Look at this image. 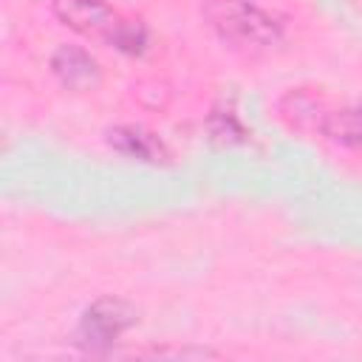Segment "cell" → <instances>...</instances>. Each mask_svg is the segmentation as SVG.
I'll use <instances>...</instances> for the list:
<instances>
[{
    "instance_id": "1",
    "label": "cell",
    "mask_w": 362,
    "mask_h": 362,
    "mask_svg": "<svg viewBox=\"0 0 362 362\" xmlns=\"http://www.w3.org/2000/svg\"><path fill=\"white\" fill-rule=\"evenodd\" d=\"M54 17L90 40H99L122 54L141 57L147 51V25L139 17H127L105 0H51Z\"/></svg>"
},
{
    "instance_id": "2",
    "label": "cell",
    "mask_w": 362,
    "mask_h": 362,
    "mask_svg": "<svg viewBox=\"0 0 362 362\" xmlns=\"http://www.w3.org/2000/svg\"><path fill=\"white\" fill-rule=\"evenodd\" d=\"M204 20L232 48L266 51L283 40V23L252 0H206Z\"/></svg>"
},
{
    "instance_id": "3",
    "label": "cell",
    "mask_w": 362,
    "mask_h": 362,
    "mask_svg": "<svg viewBox=\"0 0 362 362\" xmlns=\"http://www.w3.org/2000/svg\"><path fill=\"white\" fill-rule=\"evenodd\" d=\"M136 322H139V311H136L133 303H127L122 297H113V294H105L82 311L79 325H76V342L85 351L105 354Z\"/></svg>"
},
{
    "instance_id": "4",
    "label": "cell",
    "mask_w": 362,
    "mask_h": 362,
    "mask_svg": "<svg viewBox=\"0 0 362 362\" xmlns=\"http://www.w3.org/2000/svg\"><path fill=\"white\" fill-rule=\"evenodd\" d=\"M51 74L57 76V82L74 93H85V90H96L102 82V71L99 62L90 57V51L79 48V45H59L51 59Z\"/></svg>"
},
{
    "instance_id": "5",
    "label": "cell",
    "mask_w": 362,
    "mask_h": 362,
    "mask_svg": "<svg viewBox=\"0 0 362 362\" xmlns=\"http://www.w3.org/2000/svg\"><path fill=\"white\" fill-rule=\"evenodd\" d=\"M105 139L119 156L147 161V164H167L170 161V150L164 147V141L156 133L144 130L141 124H116L105 133Z\"/></svg>"
},
{
    "instance_id": "6",
    "label": "cell",
    "mask_w": 362,
    "mask_h": 362,
    "mask_svg": "<svg viewBox=\"0 0 362 362\" xmlns=\"http://www.w3.org/2000/svg\"><path fill=\"white\" fill-rule=\"evenodd\" d=\"M320 133L339 147L362 153V102L339 110H325L320 122Z\"/></svg>"
},
{
    "instance_id": "7",
    "label": "cell",
    "mask_w": 362,
    "mask_h": 362,
    "mask_svg": "<svg viewBox=\"0 0 362 362\" xmlns=\"http://www.w3.org/2000/svg\"><path fill=\"white\" fill-rule=\"evenodd\" d=\"M206 130H209V139L218 141V144H240L246 141L252 133L240 124L238 113L232 107H223V105H215L209 119H206Z\"/></svg>"
},
{
    "instance_id": "8",
    "label": "cell",
    "mask_w": 362,
    "mask_h": 362,
    "mask_svg": "<svg viewBox=\"0 0 362 362\" xmlns=\"http://www.w3.org/2000/svg\"><path fill=\"white\" fill-rule=\"evenodd\" d=\"M317 107H320V102H317L314 96H308L305 90H291V93L283 96V102H280V116H283L291 127H297V130H305V119H314V124H317V130H320V122H322L325 113H317Z\"/></svg>"
}]
</instances>
